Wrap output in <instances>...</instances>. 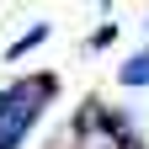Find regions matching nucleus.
Here are the masks:
<instances>
[{"label": "nucleus", "mask_w": 149, "mask_h": 149, "mask_svg": "<svg viewBox=\"0 0 149 149\" xmlns=\"http://www.w3.org/2000/svg\"><path fill=\"white\" fill-rule=\"evenodd\" d=\"M43 37H48V27H32V32H27V37H16V43H11V48H6V59H22V53H32V48H37V43H43Z\"/></svg>", "instance_id": "nucleus-2"}, {"label": "nucleus", "mask_w": 149, "mask_h": 149, "mask_svg": "<svg viewBox=\"0 0 149 149\" xmlns=\"http://www.w3.org/2000/svg\"><path fill=\"white\" fill-rule=\"evenodd\" d=\"M117 80H123V85H149V48H139L133 59L117 69Z\"/></svg>", "instance_id": "nucleus-1"}, {"label": "nucleus", "mask_w": 149, "mask_h": 149, "mask_svg": "<svg viewBox=\"0 0 149 149\" xmlns=\"http://www.w3.org/2000/svg\"><path fill=\"white\" fill-rule=\"evenodd\" d=\"M112 37H117V27H112V22H107V27H96V37H91V48H107V43H112Z\"/></svg>", "instance_id": "nucleus-3"}]
</instances>
